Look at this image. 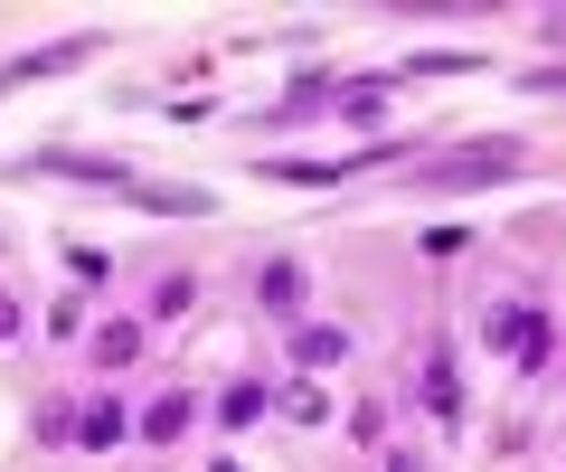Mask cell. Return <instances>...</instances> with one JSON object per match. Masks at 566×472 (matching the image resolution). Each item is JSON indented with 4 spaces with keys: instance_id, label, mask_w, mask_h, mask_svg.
Here are the masks:
<instances>
[{
    "instance_id": "cell-1",
    "label": "cell",
    "mask_w": 566,
    "mask_h": 472,
    "mask_svg": "<svg viewBox=\"0 0 566 472\" xmlns=\"http://www.w3.org/2000/svg\"><path fill=\"white\" fill-rule=\"evenodd\" d=\"M520 161H528L520 143H472V151H444V161L424 170V180H434V189H463V180H510Z\"/></svg>"
},
{
    "instance_id": "cell-2",
    "label": "cell",
    "mask_w": 566,
    "mask_h": 472,
    "mask_svg": "<svg viewBox=\"0 0 566 472\" xmlns=\"http://www.w3.org/2000/svg\"><path fill=\"white\" fill-rule=\"evenodd\" d=\"M491 331H501L510 369H547V340H557V331H547L538 312H520V303H510V312H501V322H491Z\"/></svg>"
},
{
    "instance_id": "cell-3",
    "label": "cell",
    "mask_w": 566,
    "mask_h": 472,
    "mask_svg": "<svg viewBox=\"0 0 566 472\" xmlns=\"http://www.w3.org/2000/svg\"><path fill=\"white\" fill-rule=\"evenodd\" d=\"M189 426H199V397H189V388H161L151 407L133 416V434H151V444H180Z\"/></svg>"
},
{
    "instance_id": "cell-4",
    "label": "cell",
    "mask_w": 566,
    "mask_h": 472,
    "mask_svg": "<svg viewBox=\"0 0 566 472\" xmlns=\"http://www.w3.org/2000/svg\"><path fill=\"white\" fill-rule=\"evenodd\" d=\"M424 407L444 416V426H463V378H453V340L424 349Z\"/></svg>"
},
{
    "instance_id": "cell-5",
    "label": "cell",
    "mask_w": 566,
    "mask_h": 472,
    "mask_svg": "<svg viewBox=\"0 0 566 472\" xmlns=\"http://www.w3.org/2000/svg\"><path fill=\"white\" fill-rule=\"evenodd\" d=\"M123 434H133V407H114V397H95V407H76V444H95V453H114Z\"/></svg>"
},
{
    "instance_id": "cell-6",
    "label": "cell",
    "mask_w": 566,
    "mask_h": 472,
    "mask_svg": "<svg viewBox=\"0 0 566 472\" xmlns=\"http://www.w3.org/2000/svg\"><path fill=\"white\" fill-rule=\"evenodd\" d=\"M264 407H274V388H264V378H237V388L218 397V426H227V434H245V426H255Z\"/></svg>"
},
{
    "instance_id": "cell-7",
    "label": "cell",
    "mask_w": 566,
    "mask_h": 472,
    "mask_svg": "<svg viewBox=\"0 0 566 472\" xmlns=\"http://www.w3.org/2000/svg\"><path fill=\"white\" fill-rule=\"evenodd\" d=\"M340 349H349V331H340V322H303V331H293V359H303V369H331Z\"/></svg>"
},
{
    "instance_id": "cell-8",
    "label": "cell",
    "mask_w": 566,
    "mask_h": 472,
    "mask_svg": "<svg viewBox=\"0 0 566 472\" xmlns=\"http://www.w3.org/2000/svg\"><path fill=\"white\" fill-rule=\"evenodd\" d=\"M76 57H95V39H57V48H39V57L0 66V85H20V76H57V66H76Z\"/></svg>"
},
{
    "instance_id": "cell-9",
    "label": "cell",
    "mask_w": 566,
    "mask_h": 472,
    "mask_svg": "<svg viewBox=\"0 0 566 472\" xmlns=\"http://www.w3.org/2000/svg\"><path fill=\"white\" fill-rule=\"evenodd\" d=\"M255 303L264 312H303V265H264L255 274Z\"/></svg>"
},
{
    "instance_id": "cell-10",
    "label": "cell",
    "mask_w": 566,
    "mask_h": 472,
    "mask_svg": "<svg viewBox=\"0 0 566 472\" xmlns=\"http://www.w3.org/2000/svg\"><path fill=\"white\" fill-rule=\"evenodd\" d=\"M95 359H104V369L142 359V322H104V331H95Z\"/></svg>"
},
{
    "instance_id": "cell-11",
    "label": "cell",
    "mask_w": 566,
    "mask_h": 472,
    "mask_svg": "<svg viewBox=\"0 0 566 472\" xmlns=\"http://www.w3.org/2000/svg\"><path fill=\"white\" fill-rule=\"evenodd\" d=\"M283 416H293V426H322L331 397H322V388H283Z\"/></svg>"
},
{
    "instance_id": "cell-12",
    "label": "cell",
    "mask_w": 566,
    "mask_h": 472,
    "mask_svg": "<svg viewBox=\"0 0 566 472\" xmlns=\"http://www.w3.org/2000/svg\"><path fill=\"white\" fill-rule=\"evenodd\" d=\"M189 303H199V284H189V274H161V293H151V312L170 322V312H189Z\"/></svg>"
},
{
    "instance_id": "cell-13",
    "label": "cell",
    "mask_w": 566,
    "mask_h": 472,
    "mask_svg": "<svg viewBox=\"0 0 566 472\" xmlns=\"http://www.w3.org/2000/svg\"><path fill=\"white\" fill-rule=\"evenodd\" d=\"M10 331H20V293H0V340H10Z\"/></svg>"
},
{
    "instance_id": "cell-14",
    "label": "cell",
    "mask_w": 566,
    "mask_h": 472,
    "mask_svg": "<svg viewBox=\"0 0 566 472\" xmlns=\"http://www.w3.org/2000/svg\"><path fill=\"white\" fill-rule=\"evenodd\" d=\"M387 472H424V453H406V444H397V453H387Z\"/></svg>"
}]
</instances>
